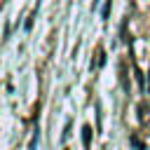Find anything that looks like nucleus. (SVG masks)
<instances>
[{
    "instance_id": "obj_6",
    "label": "nucleus",
    "mask_w": 150,
    "mask_h": 150,
    "mask_svg": "<svg viewBox=\"0 0 150 150\" xmlns=\"http://www.w3.org/2000/svg\"><path fill=\"white\" fill-rule=\"evenodd\" d=\"M110 2H112V0H105V7H103V19H108V14H110Z\"/></svg>"
},
{
    "instance_id": "obj_8",
    "label": "nucleus",
    "mask_w": 150,
    "mask_h": 150,
    "mask_svg": "<svg viewBox=\"0 0 150 150\" xmlns=\"http://www.w3.org/2000/svg\"><path fill=\"white\" fill-rule=\"evenodd\" d=\"M148 87H150V77H148Z\"/></svg>"
},
{
    "instance_id": "obj_1",
    "label": "nucleus",
    "mask_w": 150,
    "mask_h": 150,
    "mask_svg": "<svg viewBox=\"0 0 150 150\" xmlns=\"http://www.w3.org/2000/svg\"><path fill=\"white\" fill-rule=\"evenodd\" d=\"M138 120L143 127H150V101H143L138 105Z\"/></svg>"
},
{
    "instance_id": "obj_7",
    "label": "nucleus",
    "mask_w": 150,
    "mask_h": 150,
    "mask_svg": "<svg viewBox=\"0 0 150 150\" xmlns=\"http://www.w3.org/2000/svg\"><path fill=\"white\" fill-rule=\"evenodd\" d=\"M33 19H35V12H33V14L28 16V21H26V30H30V28H33Z\"/></svg>"
},
{
    "instance_id": "obj_5",
    "label": "nucleus",
    "mask_w": 150,
    "mask_h": 150,
    "mask_svg": "<svg viewBox=\"0 0 150 150\" xmlns=\"http://www.w3.org/2000/svg\"><path fill=\"white\" fill-rule=\"evenodd\" d=\"M131 143H134V145H136L138 150H145V145H143V141H141L138 136H131Z\"/></svg>"
},
{
    "instance_id": "obj_2",
    "label": "nucleus",
    "mask_w": 150,
    "mask_h": 150,
    "mask_svg": "<svg viewBox=\"0 0 150 150\" xmlns=\"http://www.w3.org/2000/svg\"><path fill=\"white\" fill-rule=\"evenodd\" d=\"M103 63H105V52H103V47L98 45V47H96V59L91 61V68H101Z\"/></svg>"
},
{
    "instance_id": "obj_3",
    "label": "nucleus",
    "mask_w": 150,
    "mask_h": 150,
    "mask_svg": "<svg viewBox=\"0 0 150 150\" xmlns=\"http://www.w3.org/2000/svg\"><path fill=\"white\" fill-rule=\"evenodd\" d=\"M82 145H84V150H89V145H91V127L89 124L82 127Z\"/></svg>"
},
{
    "instance_id": "obj_4",
    "label": "nucleus",
    "mask_w": 150,
    "mask_h": 150,
    "mask_svg": "<svg viewBox=\"0 0 150 150\" xmlns=\"http://www.w3.org/2000/svg\"><path fill=\"white\" fill-rule=\"evenodd\" d=\"M120 73H122V84H124V89H129V80H127V66H124V63H120Z\"/></svg>"
}]
</instances>
